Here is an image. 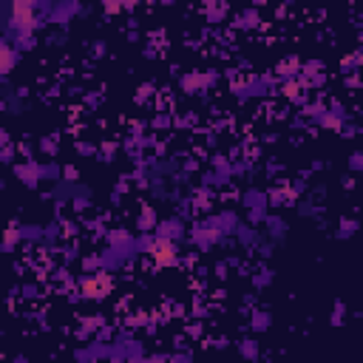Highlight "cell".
I'll return each instance as SVG.
<instances>
[{
  "label": "cell",
  "instance_id": "6da1fadb",
  "mask_svg": "<svg viewBox=\"0 0 363 363\" xmlns=\"http://www.w3.org/2000/svg\"><path fill=\"white\" fill-rule=\"evenodd\" d=\"M9 23L20 34H29L34 29V0H15L9 9Z\"/></svg>",
  "mask_w": 363,
  "mask_h": 363
},
{
  "label": "cell",
  "instance_id": "7a4b0ae2",
  "mask_svg": "<svg viewBox=\"0 0 363 363\" xmlns=\"http://www.w3.org/2000/svg\"><path fill=\"white\" fill-rule=\"evenodd\" d=\"M111 287H114V278L108 275V272H97V275L86 278V284H83V292H86V298L100 301V298H105L108 292H111Z\"/></svg>",
  "mask_w": 363,
  "mask_h": 363
},
{
  "label": "cell",
  "instance_id": "52a82bcc",
  "mask_svg": "<svg viewBox=\"0 0 363 363\" xmlns=\"http://www.w3.org/2000/svg\"><path fill=\"white\" fill-rule=\"evenodd\" d=\"M363 165V153H355V162H352V168H360Z\"/></svg>",
  "mask_w": 363,
  "mask_h": 363
},
{
  "label": "cell",
  "instance_id": "277c9868",
  "mask_svg": "<svg viewBox=\"0 0 363 363\" xmlns=\"http://www.w3.org/2000/svg\"><path fill=\"white\" fill-rule=\"evenodd\" d=\"M15 68V51H12V46H3V74H9Z\"/></svg>",
  "mask_w": 363,
  "mask_h": 363
},
{
  "label": "cell",
  "instance_id": "5b68a950",
  "mask_svg": "<svg viewBox=\"0 0 363 363\" xmlns=\"http://www.w3.org/2000/svg\"><path fill=\"white\" fill-rule=\"evenodd\" d=\"M298 83H287V86H284V94H287V97H298Z\"/></svg>",
  "mask_w": 363,
  "mask_h": 363
},
{
  "label": "cell",
  "instance_id": "8992f818",
  "mask_svg": "<svg viewBox=\"0 0 363 363\" xmlns=\"http://www.w3.org/2000/svg\"><path fill=\"white\" fill-rule=\"evenodd\" d=\"M105 9H108V12H116V9H119V0H108Z\"/></svg>",
  "mask_w": 363,
  "mask_h": 363
},
{
  "label": "cell",
  "instance_id": "3957f363",
  "mask_svg": "<svg viewBox=\"0 0 363 363\" xmlns=\"http://www.w3.org/2000/svg\"><path fill=\"white\" fill-rule=\"evenodd\" d=\"M153 256H156L159 264H173L176 261V250H173V244L168 241V238H162V241H156V247H153Z\"/></svg>",
  "mask_w": 363,
  "mask_h": 363
}]
</instances>
